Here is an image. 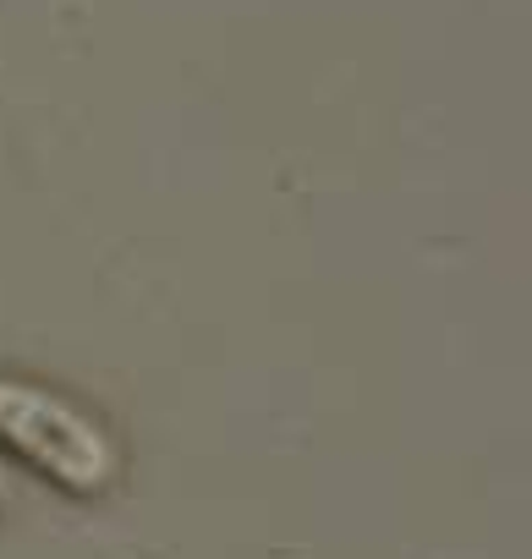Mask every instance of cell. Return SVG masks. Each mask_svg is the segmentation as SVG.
I'll return each mask as SVG.
<instances>
[{"label":"cell","instance_id":"1","mask_svg":"<svg viewBox=\"0 0 532 559\" xmlns=\"http://www.w3.org/2000/svg\"><path fill=\"white\" fill-rule=\"evenodd\" d=\"M0 439L23 450L28 461H39L50 477L78 483V488H94L110 472V444L99 439V428L72 401L39 384L0 379Z\"/></svg>","mask_w":532,"mask_h":559}]
</instances>
